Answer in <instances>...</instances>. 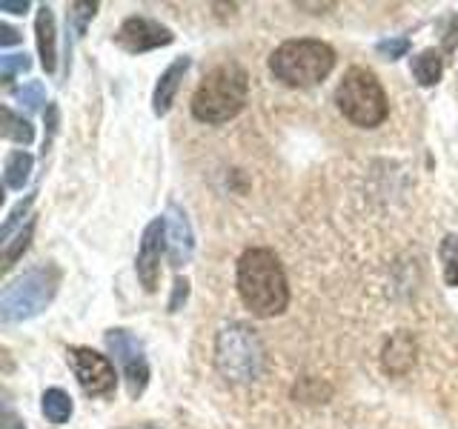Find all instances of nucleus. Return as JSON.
Masks as SVG:
<instances>
[{"label": "nucleus", "mask_w": 458, "mask_h": 429, "mask_svg": "<svg viewBox=\"0 0 458 429\" xmlns=\"http://www.w3.org/2000/svg\"><path fill=\"white\" fill-rule=\"evenodd\" d=\"M238 292L247 309L258 318L281 315L290 304L284 266L269 249H247L238 261Z\"/></svg>", "instance_id": "nucleus-1"}, {"label": "nucleus", "mask_w": 458, "mask_h": 429, "mask_svg": "<svg viewBox=\"0 0 458 429\" xmlns=\"http://www.w3.org/2000/svg\"><path fill=\"white\" fill-rule=\"evenodd\" d=\"M250 78L238 63H221L207 72V78L192 95V114L204 123H226L247 104Z\"/></svg>", "instance_id": "nucleus-2"}, {"label": "nucleus", "mask_w": 458, "mask_h": 429, "mask_svg": "<svg viewBox=\"0 0 458 429\" xmlns=\"http://www.w3.org/2000/svg\"><path fill=\"white\" fill-rule=\"evenodd\" d=\"M335 66V52L321 40H286L272 52L269 69L286 86H315Z\"/></svg>", "instance_id": "nucleus-3"}, {"label": "nucleus", "mask_w": 458, "mask_h": 429, "mask_svg": "<svg viewBox=\"0 0 458 429\" xmlns=\"http://www.w3.org/2000/svg\"><path fill=\"white\" fill-rule=\"evenodd\" d=\"M215 364L233 383H250L264 369V347L247 324H229L215 341Z\"/></svg>", "instance_id": "nucleus-4"}, {"label": "nucleus", "mask_w": 458, "mask_h": 429, "mask_svg": "<svg viewBox=\"0 0 458 429\" xmlns=\"http://www.w3.org/2000/svg\"><path fill=\"white\" fill-rule=\"evenodd\" d=\"M335 104L344 112V118L352 121L355 126H367V129L378 126L386 118V112H390L378 78L361 66H355L344 75V80L338 83V92H335Z\"/></svg>", "instance_id": "nucleus-5"}, {"label": "nucleus", "mask_w": 458, "mask_h": 429, "mask_svg": "<svg viewBox=\"0 0 458 429\" xmlns=\"http://www.w3.org/2000/svg\"><path fill=\"white\" fill-rule=\"evenodd\" d=\"M57 283H61V269L57 266L26 272L23 278L6 286L4 298H0V318L9 324L35 318L38 312H43L52 304Z\"/></svg>", "instance_id": "nucleus-6"}, {"label": "nucleus", "mask_w": 458, "mask_h": 429, "mask_svg": "<svg viewBox=\"0 0 458 429\" xmlns=\"http://www.w3.org/2000/svg\"><path fill=\"white\" fill-rule=\"evenodd\" d=\"M106 347L123 369V378L129 383V395L138 398L149 383V364H147V355H143V347L138 343V338L129 335L126 329H109Z\"/></svg>", "instance_id": "nucleus-7"}, {"label": "nucleus", "mask_w": 458, "mask_h": 429, "mask_svg": "<svg viewBox=\"0 0 458 429\" xmlns=\"http://www.w3.org/2000/svg\"><path fill=\"white\" fill-rule=\"evenodd\" d=\"M69 366L86 395H106L114 390V369L106 355L89 347H69Z\"/></svg>", "instance_id": "nucleus-8"}, {"label": "nucleus", "mask_w": 458, "mask_h": 429, "mask_svg": "<svg viewBox=\"0 0 458 429\" xmlns=\"http://www.w3.org/2000/svg\"><path fill=\"white\" fill-rule=\"evenodd\" d=\"M166 249V218H155L147 229H143V240L138 249V278L143 290L155 292L157 281H161V255Z\"/></svg>", "instance_id": "nucleus-9"}, {"label": "nucleus", "mask_w": 458, "mask_h": 429, "mask_svg": "<svg viewBox=\"0 0 458 429\" xmlns=\"http://www.w3.org/2000/svg\"><path fill=\"white\" fill-rule=\"evenodd\" d=\"M172 40H175V35L152 18H129L121 23L118 35H114V43H118V46L129 55H140V52L157 49V46H169Z\"/></svg>", "instance_id": "nucleus-10"}, {"label": "nucleus", "mask_w": 458, "mask_h": 429, "mask_svg": "<svg viewBox=\"0 0 458 429\" xmlns=\"http://www.w3.org/2000/svg\"><path fill=\"white\" fill-rule=\"evenodd\" d=\"M166 249H169L172 266L190 264L192 249H195L192 226L186 221V212L178 204H169V209H166Z\"/></svg>", "instance_id": "nucleus-11"}, {"label": "nucleus", "mask_w": 458, "mask_h": 429, "mask_svg": "<svg viewBox=\"0 0 458 429\" xmlns=\"http://www.w3.org/2000/svg\"><path fill=\"white\" fill-rule=\"evenodd\" d=\"M415 355H419V347H415V338L410 332H395L390 341H386L381 364L390 375H404L415 366Z\"/></svg>", "instance_id": "nucleus-12"}, {"label": "nucleus", "mask_w": 458, "mask_h": 429, "mask_svg": "<svg viewBox=\"0 0 458 429\" xmlns=\"http://www.w3.org/2000/svg\"><path fill=\"white\" fill-rule=\"evenodd\" d=\"M186 69H190V57H178L175 63H172L161 80H157L155 86V95H152V109L155 114L161 118V114H166L172 109V100H175L178 89H181V83H183V75H186Z\"/></svg>", "instance_id": "nucleus-13"}, {"label": "nucleus", "mask_w": 458, "mask_h": 429, "mask_svg": "<svg viewBox=\"0 0 458 429\" xmlns=\"http://www.w3.org/2000/svg\"><path fill=\"white\" fill-rule=\"evenodd\" d=\"M35 32H38V52H40V63L47 72H55V14L49 6H40L38 21H35Z\"/></svg>", "instance_id": "nucleus-14"}, {"label": "nucleus", "mask_w": 458, "mask_h": 429, "mask_svg": "<svg viewBox=\"0 0 458 429\" xmlns=\"http://www.w3.org/2000/svg\"><path fill=\"white\" fill-rule=\"evenodd\" d=\"M441 55L436 49H424L421 55L412 57V75L421 86H436L441 80Z\"/></svg>", "instance_id": "nucleus-15"}, {"label": "nucleus", "mask_w": 458, "mask_h": 429, "mask_svg": "<svg viewBox=\"0 0 458 429\" xmlns=\"http://www.w3.org/2000/svg\"><path fill=\"white\" fill-rule=\"evenodd\" d=\"M32 166H35V161L29 152H12L6 157V172H4L9 189H23L29 175H32Z\"/></svg>", "instance_id": "nucleus-16"}, {"label": "nucleus", "mask_w": 458, "mask_h": 429, "mask_svg": "<svg viewBox=\"0 0 458 429\" xmlns=\"http://www.w3.org/2000/svg\"><path fill=\"white\" fill-rule=\"evenodd\" d=\"M43 415L52 424H66L72 415V398L64 390H47L43 392Z\"/></svg>", "instance_id": "nucleus-17"}, {"label": "nucleus", "mask_w": 458, "mask_h": 429, "mask_svg": "<svg viewBox=\"0 0 458 429\" xmlns=\"http://www.w3.org/2000/svg\"><path fill=\"white\" fill-rule=\"evenodd\" d=\"M4 138L29 147V143L35 140V126L29 123L26 118H21V114H14L9 106H4Z\"/></svg>", "instance_id": "nucleus-18"}, {"label": "nucleus", "mask_w": 458, "mask_h": 429, "mask_svg": "<svg viewBox=\"0 0 458 429\" xmlns=\"http://www.w3.org/2000/svg\"><path fill=\"white\" fill-rule=\"evenodd\" d=\"M441 264H444V281L458 286V235H447L441 240Z\"/></svg>", "instance_id": "nucleus-19"}, {"label": "nucleus", "mask_w": 458, "mask_h": 429, "mask_svg": "<svg viewBox=\"0 0 458 429\" xmlns=\"http://www.w3.org/2000/svg\"><path fill=\"white\" fill-rule=\"evenodd\" d=\"M32 232H35V221H29L18 232V238H14V243H9V247H6V255H4V266L6 269L14 266V261L23 255V249L29 247V240H32Z\"/></svg>", "instance_id": "nucleus-20"}, {"label": "nucleus", "mask_w": 458, "mask_h": 429, "mask_svg": "<svg viewBox=\"0 0 458 429\" xmlns=\"http://www.w3.org/2000/svg\"><path fill=\"white\" fill-rule=\"evenodd\" d=\"M95 12H98L95 4H72L69 6V14H66V23L75 29L78 35H83L86 32V23L95 18Z\"/></svg>", "instance_id": "nucleus-21"}, {"label": "nucleus", "mask_w": 458, "mask_h": 429, "mask_svg": "<svg viewBox=\"0 0 458 429\" xmlns=\"http://www.w3.org/2000/svg\"><path fill=\"white\" fill-rule=\"evenodd\" d=\"M32 61H29V55H4L0 57V78L4 80H14V75H21V72H29Z\"/></svg>", "instance_id": "nucleus-22"}, {"label": "nucleus", "mask_w": 458, "mask_h": 429, "mask_svg": "<svg viewBox=\"0 0 458 429\" xmlns=\"http://www.w3.org/2000/svg\"><path fill=\"white\" fill-rule=\"evenodd\" d=\"M14 97H18L26 109H38L43 100H47V92H43L40 83H23L21 89H14Z\"/></svg>", "instance_id": "nucleus-23"}, {"label": "nucleus", "mask_w": 458, "mask_h": 429, "mask_svg": "<svg viewBox=\"0 0 458 429\" xmlns=\"http://www.w3.org/2000/svg\"><path fill=\"white\" fill-rule=\"evenodd\" d=\"M376 49H378V55L386 57V61H395V57H404V55H407L410 40H407V38H386V40L378 43Z\"/></svg>", "instance_id": "nucleus-24"}, {"label": "nucleus", "mask_w": 458, "mask_h": 429, "mask_svg": "<svg viewBox=\"0 0 458 429\" xmlns=\"http://www.w3.org/2000/svg\"><path fill=\"white\" fill-rule=\"evenodd\" d=\"M32 204H35V195H29V198L23 200V204H18V206H14V209H12V214H9V218H6V223H4V232H0V235H4V240H6V238L12 235V229H14V226H18L21 221H23V214H26V209H29V206H32Z\"/></svg>", "instance_id": "nucleus-25"}, {"label": "nucleus", "mask_w": 458, "mask_h": 429, "mask_svg": "<svg viewBox=\"0 0 458 429\" xmlns=\"http://www.w3.org/2000/svg\"><path fill=\"white\" fill-rule=\"evenodd\" d=\"M186 295H190V281H186V278H178V281H175V292H172V300H169V312H178L181 304L186 300Z\"/></svg>", "instance_id": "nucleus-26"}, {"label": "nucleus", "mask_w": 458, "mask_h": 429, "mask_svg": "<svg viewBox=\"0 0 458 429\" xmlns=\"http://www.w3.org/2000/svg\"><path fill=\"white\" fill-rule=\"evenodd\" d=\"M0 43H4V46H14V43H21V35L14 32L12 26H0Z\"/></svg>", "instance_id": "nucleus-27"}, {"label": "nucleus", "mask_w": 458, "mask_h": 429, "mask_svg": "<svg viewBox=\"0 0 458 429\" xmlns=\"http://www.w3.org/2000/svg\"><path fill=\"white\" fill-rule=\"evenodd\" d=\"M0 9L12 12V14H23L29 9V4H26V0H0Z\"/></svg>", "instance_id": "nucleus-28"}, {"label": "nucleus", "mask_w": 458, "mask_h": 429, "mask_svg": "<svg viewBox=\"0 0 458 429\" xmlns=\"http://www.w3.org/2000/svg\"><path fill=\"white\" fill-rule=\"evenodd\" d=\"M0 426H4V429H23V424L18 421V415H12L9 409L4 412V424H0Z\"/></svg>", "instance_id": "nucleus-29"}]
</instances>
